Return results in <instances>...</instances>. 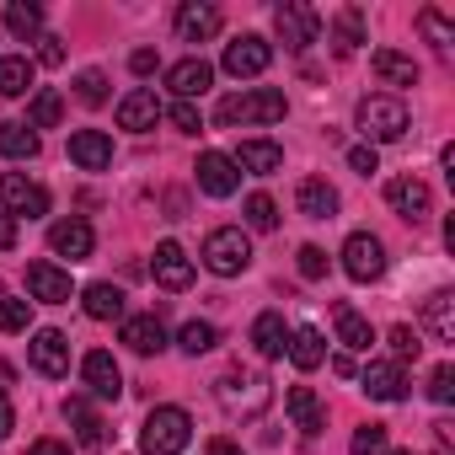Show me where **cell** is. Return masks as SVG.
I'll list each match as a JSON object with an SVG mask.
<instances>
[{
  "instance_id": "cell-1",
  "label": "cell",
  "mask_w": 455,
  "mask_h": 455,
  "mask_svg": "<svg viewBox=\"0 0 455 455\" xmlns=\"http://www.w3.org/2000/svg\"><path fill=\"white\" fill-rule=\"evenodd\" d=\"M214 402L231 412V418H263L268 412V402H274V386H268V375L263 370H225L220 380H214Z\"/></svg>"
},
{
  "instance_id": "cell-2",
  "label": "cell",
  "mask_w": 455,
  "mask_h": 455,
  "mask_svg": "<svg viewBox=\"0 0 455 455\" xmlns=\"http://www.w3.org/2000/svg\"><path fill=\"white\" fill-rule=\"evenodd\" d=\"M290 113V102H284V92H274V86H247V92H231L220 108H214V118H220V129H247V124H279Z\"/></svg>"
},
{
  "instance_id": "cell-3",
  "label": "cell",
  "mask_w": 455,
  "mask_h": 455,
  "mask_svg": "<svg viewBox=\"0 0 455 455\" xmlns=\"http://www.w3.org/2000/svg\"><path fill=\"white\" fill-rule=\"evenodd\" d=\"M204 268L209 274H220V279H236V274H247L252 268V242H247V231L242 225H220V231H209L204 236Z\"/></svg>"
},
{
  "instance_id": "cell-4",
  "label": "cell",
  "mask_w": 455,
  "mask_h": 455,
  "mask_svg": "<svg viewBox=\"0 0 455 455\" xmlns=\"http://www.w3.org/2000/svg\"><path fill=\"white\" fill-rule=\"evenodd\" d=\"M193 439V423L182 407H150V418L140 423V455H182Z\"/></svg>"
},
{
  "instance_id": "cell-5",
  "label": "cell",
  "mask_w": 455,
  "mask_h": 455,
  "mask_svg": "<svg viewBox=\"0 0 455 455\" xmlns=\"http://www.w3.org/2000/svg\"><path fill=\"white\" fill-rule=\"evenodd\" d=\"M354 124H359V134L370 145H391V140L407 134V102L402 97H364L359 113H354Z\"/></svg>"
},
{
  "instance_id": "cell-6",
  "label": "cell",
  "mask_w": 455,
  "mask_h": 455,
  "mask_svg": "<svg viewBox=\"0 0 455 455\" xmlns=\"http://www.w3.org/2000/svg\"><path fill=\"white\" fill-rule=\"evenodd\" d=\"M274 28H279V38H284L290 54H306L322 38V17L311 6H300V0H284V6L274 12Z\"/></svg>"
},
{
  "instance_id": "cell-7",
  "label": "cell",
  "mask_w": 455,
  "mask_h": 455,
  "mask_svg": "<svg viewBox=\"0 0 455 455\" xmlns=\"http://www.w3.org/2000/svg\"><path fill=\"white\" fill-rule=\"evenodd\" d=\"M343 274H348V279H359V284L380 279V274H386V247H380V236L354 231V236L343 242Z\"/></svg>"
},
{
  "instance_id": "cell-8",
  "label": "cell",
  "mask_w": 455,
  "mask_h": 455,
  "mask_svg": "<svg viewBox=\"0 0 455 455\" xmlns=\"http://www.w3.org/2000/svg\"><path fill=\"white\" fill-rule=\"evenodd\" d=\"M28 359H33V370H38V375L65 380V375H70V338H65L60 327H38V332H33V343H28Z\"/></svg>"
},
{
  "instance_id": "cell-9",
  "label": "cell",
  "mask_w": 455,
  "mask_h": 455,
  "mask_svg": "<svg viewBox=\"0 0 455 455\" xmlns=\"http://www.w3.org/2000/svg\"><path fill=\"white\" fill-rule=\"evenodd\" d=\"M268 60H274V49H268V38H258V33H242L236 44H225V76H236V81H252V76H263L268 70Z\"/></svg>"
},
{
  "instance_id": "cell-10",
  "label": "cell",
  "mask_w": 455,
  "mask_h": 455,
  "mask_svg": "<svg viewBox=\"0 0 455 455\" xmlns=\"http://www.w3.org/2000/svg\"><path fill=\"white\" fill-rule=\"evenodd\" d=\"M386 204H391L407 225H423V220L434 214V193H428L423 177H391V182H386Z\"/></svg>"
},
{
  "instance_id": "cell-11",
  "label": "cell",
  "mask_w": 455,
  "mask_h": 455,
  "mask_svg": "<svg viewBox=\"0 0 455 455\" xmlns=\"http://www.w3.org/2000/svg\"><path fill=\"white\" fill-rule=\"evenodd\" d=\"M81 380H86V391L102 396V402H118V396H124V370H118V359H113L108 348H92V354L81 359Z\"/></svg>"
},
{
  "instance_id": "cell-12",
  "label": "cell",
  "mask_w": 455,
  "mask_h": 455,
  "mask_svg": "<svg viewBox=\"0 0 455 455\" xmlns=\"http://www.w3.org/2000/svg\"><path fill=\"white\" fill-rule=\"evenodd\" d=\"M0 204H6V214H28V220H38V214H49V188L28 182L22 172H6V177H0Z\"/></svg>"
},
{
  "instance_id": "cell-13",
  "label": "cell",
  "mask_w": 455,
  "mask_h": 455,
  "mask_svg": "<svg viewBox=\"0 0 455 455\" xmlns=\"http://www.w3.org/2000/svg\"><path fill=\"white\" fill-rule=\"evenodd\" d=\"M49 247H54V258H70V263H86L92 258V247H97V231L86 220H54L49 225Z\"/></svg>"
},
{
  "instance_id": "cell-14",
  "label": "cell",
  "mask_w": 455,
  "mask_h": 455,
  "mask_svg": "<svg viewBox=\"0 0 455 455\" xmlns=\"http://www.w3.org/2000/svg\"><path fill=\"white\" fill-rule=\"evenodd\" d=\"M172 28H177L182 44H209L220 33V12L209 6V0H182L177 17H172Z\"/></svg>"
},
{
  "instance_id": "cell-15",
  "label": "cell",
  "mask_w": 455,
  "mask_h": 455,
  "mask_svg": "<svg viewBox=\"0 0 455 455\" xmlns=\"http://www.w3.org/2000/svg\"><path fill=\"white\" fill-rule=\"evenodd\" d=\"M193 172H198V188H204L209 198H231V193H236V182H242L236 161H231V156H220V150H204Z\"/></svg>"
},
{
  "instance_id": "cell-16",
  "label": "cell",
  "mask_w": 455,
  "mask_h": 455,
  "mask_svg": "<svg viewBox=\"0 0 455 455\" xmlns=\"http://www.w3.org/2000/svg\"><path fill=\"white\" fill-rule=\"evenodd\" d=\"M166 118V108H161V97L156 92H129L124 102H118V129H129V134H150L156 124Z\"/></svg>"
},
{
  "instance_id": "cell-17",
  "label": "cell",
  "mask_w": 455,
  "mask_h": 455,
  "mask_svg": "<svg viewBox=\"0 0 455 455\" xmlns=\"http://www.w3.org/2000/svg\"><path fill=\"white\" fill-rule=\"evenodd\" d=\"M359 386H364L375 402H402V396H407V370H402L396 359H370L364 375H359Z\"/></svg>"
},
{
  "instance_id": "cell-18",
  "label": "cell",
  "mask_w": 455,
  "mask_h": 455,
  "mask_svg": "<svg viewBox=\"0 0 455 455\" xmlns=\"http://www.w3.org/2000/svg\"><path fill=\"white\" fill-rule=\"evenodd\" d=\"M209 81H214V65L209 60H177L172 70H166V86L177 92V102H193V97H204L209 92Z\"/></svg>"
},
{
  "instance_id": "cell-19",
  "label": "cell",
  "mask_w": 455,
  "mask_h": 455,
  "mask_svg": "<svg viewBox=\"0 0 455 455\" xmlns=\"http://www.w3.org/2000/svg\"><path fill=\"white\" fill-rule=\"evenodd\" d=\"M70 161L81 172H102V166H113V140L102 129H76L70 134Z\"/></svg>"
},
{
  "instance_id": "cell-20",
  "label": "cell",
  "mask_w": 455,
  "mask_h": 455,
  "mask_svg": "<svg viewBox=\"0 0 455 455\" xmlns=\"http://www.w3.org/2000/svg\"><path fill=\"white\" fill-rule=\"evenodd\" d=\"M150 268H156V284H161V290H188V284H193V258H188L177 242H161Z\"/></svg>"
},
{
  "instance_id": "cell-21",
  "label": "cell",
  "mask_w": 455,
  "mask_h": 455,
  "mask_svg": "<svg viewBox=\"0 0 455 455\" xmlns=\"http://www.w3.org/2000/svg\"><path fill=\"white\" fill-rule=\"evenodd\" d=\"M28 295L44 306H65L70 300V274L54 263H28Z\"/></svg>"
},
{
  "instance_id": "cell-22",
  "label": "cell",
  "mask_w": 455,
  "mask_h": 455,
  "mask_svg": "<svg viewBox=\"0 0 455 455\" xmlns=\"http://www.w3.org/2000/svg\"><path fill=\"white\" fill-rule=\"evenodd\" d=\"M295 209H300L306 220H332V214H338V188H332L327 177H306V182L295 188Z\"/></svg>"
},
{
  "instance_id": "cell-23",
  "label": "cell",
  "mask_w": 455,
  "mask_h": 455,
  "mask_svg": "<svg viewBox=\"0 0 455 455\" xmlns=\"http://www.w3.org/2000/svg\"><path fill=\"white\" fill-rule=\"evenodd\" d=\"M118 338H124L134 354H145V359L166 348V327H161L156 311H145V316H124V332H118Z\"/></svg>"
},
{
  "instance_id": "cell-24",
  "label": "cell",
  "mask_w": 455,
  "mask_h": 455,
  "mask_svg": "<svg viewBox=\"0 0 455 455\" xmlns=\"http://www.w3.org/2000/svg\"><path fill=\"white\" fill-rule=\"evenodd\" d=\"M231 161H236V172H252V177H274V172L284 166V150H279L274 140H242V150H236Z\"/></svg>"
},
{
  "instance_id": "cell-25",
  "label": "cell",
  "mask_w": 455,
  "mask_h": 455,
  "mask_svg": "<svg viewBox=\"0 0 455 455\" xmlns=\"http://www.w3.org/2000/svg\"><path fill=\"white\" fill-rule=\"evenodd\" d=\"M284 407H290V418H295V428H300L306 439H316V434L327 428V412H322V402H316V391H311V386H290Z\"/></svg>"
},
{
  "instance_id": "cell-26",
  "label": "cell",
  "mask_w": 455,
  "mask_h": 455,
  "mask_svg": "<svg viewBox=\"0 0 455 455\" xmlns=\"http://www.w3.org/2000/svg\"><path fill=\"white\" fill-rule=\"evenodd\" d=\"M423 327L434 332V343H455V295L450 290H434L423 300Z\"/></svg>"
},
{
  "instance_id": "cell-27",
  "label": "cell",
  "mask_w": 455,
  "mask_h": 455,
  "mask_svg": "<svg viewBox=\"0 0 455 455\" xmlns=\"http://www.w3.org/2000/svg\"><path fill=\"white\" fill-rule=\"evenodd\" d=\"M332 322H338V343L348 348V354H370V343H375V327L354 311V306H332Z\"/></svg>"
},
{
  "instance_id": "cell-28",
  "label": "cell",
  "mask_w": 455,
  "mask_h": 455,
  "mask_svg": "<svg viewBox=\"0 0 455 455\" xmlns=\"http://www.w3.org/2000/svg\"><path fill=\"white\" fill-rule=\"evenodd\" d=\"M252 348H258L263 359H284V348H290V327H284L279 311H263V316L252 322Z\"/></svg>"
},
{
  "instance_id": "cell-29",
  "label": "cell",
  "mask_w": 455,
  "mask_h": 455,
  "mask_svg": "<svg viewBox=\"0 0 455 455\" xmlns=\"http://www.w3.org/2000/svg\"><path fill=\"white\" fill-rule=\"evenodd\" d=\"M65 418L76 423V439H81L86 450H102V444H108V423L92 412V402H86V396H70V402H65Z\"/></svg>"
},
{
  "instance_id": "cell-30",
  "label": "cell",
  "mask_w": 455,
  "mask_h": 455,
  "mask_svg": "<svg viewBox=\"0 0 455 455\" xmlns=\"http://www.w3.org/2000/svg\"><path fill=\"white\" fill-rule=\"evenodd\" d=\"M370 70H375L386 86H418V65H412V54H396V49H375V54H370Z\"/></svg>"
},
{
  "instance_id": "cell-31",
  "label": "cell",
  "mask_w": 455,
  "mask_h": 455,
  "mask_svg": "<svg viewBox=\"0 0 455 455\" xmlns=\"http://www.w3.org/2000/svg\"><path fill=\"white\" fill-rule=\"evenodd\" d=\"M81 306L92 322H124V290H113V284H86Z\"/></svg>"
},
{
  "instance_id": "cell-32",
  "label": "cell",
  "mask_w": 455,
  "mask_h": 455,
  "mask_svg": "<svg viewBox=\"0 0 455 455\" xmlns=\"http://www.w3.org/2000/svg\"><path fill=\"white\" fill-rule=\"evenodd\" d=\"M28 92H33V60L0 54V97H28Z\"/></svg>"
},
{
  "instance_id": "cell-33",
  "label": "cell",
  "mask_w": 455,
  "mask_h": 455,
  "mask_svg": "<svg viewBox=\"0 0 455 455\" xmlns=\"http://www.w3.org/2000/svg\"><path fill=\"white\" fill-rule=\"evenodd\" d=\"M284 354L295 359V370H316V364L327 359V343H322V332H316V327H295Z\"/></svg>"
},
{
  "instance_id": "cell-34",
  "label": "cell",
  "mask_w": 455,
  "mask_h": 455,
  "mask_svg": "<svg viewBox=\"0 0 455 455\" xmlns=\"http://www.w3.org/2000/svg\"><path fill=\"white\" fill-rule=\"evenodd\" d=\"M65 118V97L60 92H33V102H28V129L38 134V129H54Z\"/></svg>"
},
{
  "instance_id": "cell-35",
  "label": "cell",
  "mask_w": 455,
  "mask_h": 455,
  "mask_svg": "<svg viewBox=\"0 0 455 455\" xmlns=\"http://www.w3.org/2000/svg\"><path fill=\"white\" fill-rule=\"evenodd\" d=\"M0 156L33 161V156H38V134H33L28 124H0Z\"/></svg>"
},
{
  "instance_id": "cell-36",
  "label": "cell",
  "mask_w": 455,
  "mask_h": 455,
  "mask_svg": "<svg viewBox=\"0 0 455 455\" xmlns=\"http://www.w3.org/2000/svg\"><path fill=\"white\" fill-rule=\"evenodd\" d=\"M6 28L28 44V38H38L44 33V6H33V0H12L6 6Z\"/></svg>"
},
{
  "instance_id": "cell-37",
  "label": "cell",
  "mask_w": 455,
  "mask_h": 455,
  "mask_svg": "<svg viewBox=\"0 0 455 455\" xmlns=\"http://www.w3.org/2000/svg\"><path fill=\"white\" fill-rule=\"evenodd\" d=\"M418 33H423V38H428L439 54H450V44H455V28H450V22H444L434 6H423V12H418Z\"/></svg>"
},
{
  "instance_id": "cell-38",
  "label": "cell",
  "mask_w": 455,
  "mask_h": 455,
  "mask_svg": "<svg viewBox=\"0 0 455 455\" xmlns=\"http://www.w3.org/2000/svg\"><path fill=\"white\" fill-rule=\"evenodd\" d=\"M214 343H220L214 322H188V327L177 332V348H182V354H193V359H198V354H209Z\"/></svg>"
},
{
  "instance_id": "cell-39",
  "label": "cell",
  "mask_w": 455,
  "mask_h": 455,
  "mask_svg": "<svg viewBox=\"0 0 455 455\" xmlns=\"http://www.w3.org/2000/svg\"><path fill=\"white\" fill-rule=\"evenodd\" d=\"M359 44H364L359 12H338V22H332V49H338V54H354Z\"/></svg>"
},
{
  "instance_id": "cell-40",
  "label": "cell",
  "mask_w": 455,
  "mask_h": 455,
  "mask_svg": "<svg viewBox=\"0 0 455 455\" xmlns=\"http://www.w3.org/2000/svg\"><path fill=\"white\" fill-rule=\"evenodd\" d=\"M242 209H247V225H252V231H279V204H274L268 193H252Z\"/></svg>"
},
{
  "instance_id": "cell-41",
  "label": "cell",
  "mask_w": 455,
  "mask_h": 455,
  "mask_svg": "<svg viewBox=\"0 0 455 455\" xmlns=\"http://www.w3.org/2000/svg\"><path fill=\"white\" fill-rule=\"evenodd\" d=\"M28 322H33V300L0 295V332H28Z\"/></svg>"
},
{
  "instance_id": "cell-42",
  "label": "cell",
  "mask_w": 455,
  "mask_h": 455,
  "mask_svg": "<svg viewBox=\"0 0 455 455\" xmlns=\"http://www.w3.org/2000/svg\"><path fill=\"white\" fill-rule=\"evenodd\" d=\"M76 97H81L86 108H102V102H108V76H102V70H81V76H76Z\"/></svg>"
},
{
  "instance_id": "cell-43",
  "label": "cell",
  "mask_w": 455,
  "mask_h": 455,
  "mask_svg": "<svg viewBox=\"0 0 455 455\" xmlns=\"http://www.w3.org/2000/svg\"><path fill=\"white\" fill-rule=\"evenodd\" d=\"M348 450L354 455H386V423H359Z\"/></svg>"
},
{
  "instance_id": "cell-44",
  "label": "cell",
  "mask_w": 455,
  "mask_h": 455,
  "mask_svg": "<svg viewBox=\"0 0 455 455\" xmlns=\"http://www.w3.org/2000/svg\"><path fill=\"white\" fill-rule=\"evenodd\" d=\"M386 343H391L396 364H407V359H418V354H423V338H418L412 327H391V332H386Z\"/></svg>"
},
{
  "instance_id": "cell-45",
  "label": "cell",
  "mask_w": 455,
  "mask_h": 455,
  "mask_svg": "<svg viewBox=\"0 0 455 455\" xmlns=\"http://www.w3.org/2000/svg\"><path fill=\"white\" fill-rule=\"evenodd\" d=\"M428 396H434L439 407L455 402V364H434V375H428Z\"/></svg>"
},
{
  "instance_id": "cell-46",
  "label": "cell",
  "mask_w": 455,
  "mask_h": 455,
  "mask_svg": "<svg viewBox=\"0 0 455 455\" xmlns=\"http://www.w3.org/2000/svg\"><path fill=\"white\" fill-rule=\"evenodd\" d=\"M300 279H327V252L322 247H300Z\"/></svg>"
},
{
  "instance_id": "cell-47",
  "label": "cell",
  "mask_w": 455,
  "mask_h": 455,
  "mask_svg": "<svg viewBox=\"0 0 455 455\" xmlns=\"http://www.w3.org/2000/svg\"><path fill=\"white\" fill-rule=\"evenodd\" d=\"M166 118H172V124H177L182 134H198V129H204V118H198V108H193V102H177V108H172Z\"/></svg>"
},
{
  "instance_id": "cell-48",
  "label": "cell",
  "mask_w": 455,
  "mask_h": 455,
  "mask_svg": "<svg viewBox=\"0 0 455 455\" xmlns=\"http://www.w3.org/2000/svg\"><path fill=\"white\" fill-rule=\"evenodd\" d=\"M348 166H354L359 177H370V172H380V156H375V145H354V150H348Z\"/></svg>"
},
{
  "instance_id": "cell-49",
  "label": "cell",
  "mask_w": 455,
  "mask_h": 455,
  "mask_svg": "<svg viewBox=\"0 0 455 455\" xmlns=\"http://www.w3.org/2000/svg\"><path fill=\"white\" fill-rule=\"evenodd\" d=\"M38 44H44V49H38V60H44V65H65V44H60L54 33H44Z\"/></svg>"
},
{
  "instance_id": "cell-50",
  "label": "cell",
  "mask_w": 455,
  "mask_h": 455,
  "mask_svg": "<svg viewBox=\"0 0 455 455\" xmlns=\"http://www.w3.org/2000/svg\"><path fill=\"white\" fill-rule=\"evenodd\" d=\"M156 65H161V60H156V49H134V54H129V70H134V76H150Z\"/></svg>"
},
{
  "instance_id": "cell-51",
  "label": "cell",
  "mask_w": 455,
  "mask_h": 455,
  "mask_svg": "<svg viewBox=\"0 0 455 455\" xmlns=\"http://www.w3.org/2000/svg\"><path fill=\"white\" fill-rule=\"evenodd\" d=\"M12 428H17V412H12V396H6V391H0V439H6Z\"/></svg>"
},
{
  "instance_id": "cell-52",
  "label": "cell",
  "mask_w": 455,
  "mask_h": 455,
  "mask_svg": "<svg viewBox=\"0 0 455 455\" xmlns=\"http://www.w3.org/2000/svg\"><path fill=\"white\" fill-rule=\"evenodd\" d=\"M6 247H17V220L0 214V252H6Z\"/></svg>"
},
{
  "instance_id": "cell-53",
  "label": "cell",
  "mask_w": 455,
  "mask_h": 455,
  "mask_svg": "<svg viewBox=\"0 0 455 455\" xmlns=\"http://www.w3.org/2000/svg\"><path fill=\"white\" fill-rule=\"evenodd\" d=\"M28 455H70V444H60V439H38Z\"/></svg>"
},
{
  "instance_id": "cell-54",
  "label": "cell",
  "mask_w": 455,
  "mask_h": 455,
  "mask_svg": "<svg viewBox=\"0 0 455 455\" xmlns=\"http://www.w3.org/2000/svg\"><path fill=\"white\" fill-rule=\"evenodd\" d=\"M204 455H242V444H231V439H209Z\"/></svg>"
},
{
  "instance_id": "cell-55",
  "label": "cell",
  "mask_w": 455,
  "mask_h": 455,
  "mask_svg": "<svg viewBox=\"0 0 455 455\" xmlns=\"http://www.w3.org/2000/svg\"><path fill=\"white\" fill-rule=\"evenodd\" d=\"M391 455H412V450H391Z\"/></svg>"
},
{
  "instance_id": "cell-56",
  "label": "cell",
  "mask_w": 455,
  "mask_h": 455,
  "mask_svg": "<svg viewBox=\"0 0 455 455\" xmlns=\"http://www.w3.org/2000/svg\"><path fill=\"white\" fill-rule=\"evenodd\" d=\"M0 295H6V290H0Z\"/></svg>"
}]
</instances>
